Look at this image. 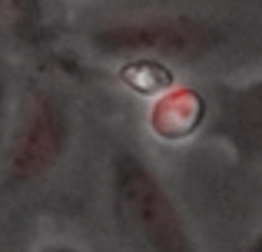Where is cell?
<instances>
[{"instance_id": "6da1fadb", "label": "cell", "mask_w": 262, "mask_h": 252, "mask_svg": "<svg viewBox=\"0 0 262 252\" xmlns=\"http://www.w3.org/2000/svg\"><path fill=\"white\" fill-rule=\"evenodd\" d=\"M106 193L113 226L133 252H199L173 193L140 153L126 146L113 149Z\"/></svg>"}, {"instance_id": "ba28073f", "label": "cell", "mask_w": 262, "mask_h": 252, "mask_svg": "<svg viewBox=\"0 0 262 252\" xmlns=\"http://www.w3.org/2000/svg\"><path fill=\"white\" fill-rule=\"evenodd\" d=\"M43 252H80V249H73V246H47Z\"/></svg>"}, {"instance_id": "277c9868", "label": "cell", "mask_w": 262, "mask_h": 252, "mask_svg": "<svg viewBox=\"0 0 262 252\" xmlns=\"http://www.w3.org/2000/svg\"><path fill=\"white\" fill-rule=\"evenodd\" d=\"M203 129L236 159L262 163V77L223 86L206 110Z\"/></svg>"}, {"instance_id": "5b68a950", "label": "cell", "mask_w": 262, "mask_h": 252, "mask_svg": "<svg viewBox=\"0 0 262 252\" xmlns=\"http://www.w3.org/2000/svg\"><path fill=\"white\" fill-rule=\"evenodd\" d=\"M206 110H209V100L199 97L196 90H169L160 93V100L153 103L149 126L160 140H186L206 126Z\"/></svg>"}, {"instance_id": "8992f818", "label": "cell", "mask_w": 262, "mask_h": 252, "mask_svg": "<svg viewBox=\"0 0 262 252\" xmlns=\"http://www.w3.org/2000/svg\"><path fill=\"white\" fill-rule=\"evenodd\" d=\"M246 252H262V229H259L256 236H252V242L246 246Z\"/></svg>"}, {"instance_id": "52a82bcc", "label": "cell", "mask_w": 262, "mask_h": 252, "mask_svg": "<svg viewBox=\"0 0 262 252\" xmlns=\"http://www.w3.org/2000/svg\"><path fill=\"white\" fill-rule=\"evenodd\" d=\"M4 117H7V106H4V86H0V133H4Z\"/></svg>"}, {"instance_id": "3957f363", "label": "cell", "mask_w": 262, "mask_h": 252, "mask_svg": "<svg viewBox=\"0 0 262 252\" xmlns=\"http://www.w3.org/2000/svg\"><path fill=\"white\" fill-rule=\"evenodd\" d=\"M67 143H70V120L63 103L50 93L30 97L0 149V182L10 189L40 182L63 159Z\"/></svg>"}, {"instance_id": "7a4b0ae2", "label": "cell", "mask_w": 262, "mask_h": 252, "mask_svg": "<svg viewBox=\"0 0 262 252\" xmlns=\"http://www.w3.org/2000/svg\"><path fill=\"white\" fill-rule=\"evenodd\" d=\"M96 43L106 53H126L143 60H203L223 53L232 43V27L223 17H209V13H156L136 24L106 27Z\"/></svg>"}]
</instances>
